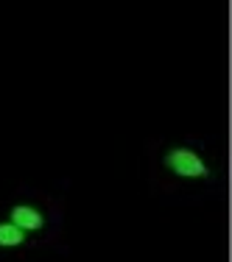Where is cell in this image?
Instances as JSON below:
<instances>
[{"label": "cell", "mask_w": 232, "mask_h": 262, "mask_svg": "<svg viewBox=\"0 0 232 262\" xmlns=\"http://www.w3.org/2000/svg\"><path fill=\"white\" fill-rule=\"evenodd\" d=\"M162 165L179 179H207L210 176V167L207 162L199 157L193 148H185V145H177V148H168L165 157H162Z\"/></svg>", "instance_id": "6da1fadb"}, {"label": "cell", "mask_w": 232, "mask_h": 262, "mask_svg": "<svg viewBox=\"0 0 232 262\" xmlns=\"http://www.w3.org/2000/svg\"><path fill=\"white\" fill-rule=\"evenodd\" d=\"M9 223H14L17 229H23L28 234V232L45 229V215L36 207H31V204H17V207L9 209Z\"/></svg>", "instance_id": "7a4b0ae2"}, {"label": "cell", "mask_w": 232, "mask_h": 262, "mask_svg": "<svg viewBox=\"0 0 232 262\" xmlns=\"http://www.w3.org/2000/svg\"><path fill=\"white\" fill-rule=\"evenodd\" d=\"M26 243V232L17 229L14 223H0V248H20Z\"/></svg>", "instance_id": "3957f363"}]
</instances>
